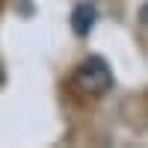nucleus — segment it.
Segmentation results:
<instances>
[{"label":"nucleus","mask_w":148,"mask_h":148,"mask_svg":"<svg viewBox=\"0 0 148 148\" xmlns=\"http://www.w3.org/2000/svg\"><path fill=\"white\" fill-rule=\"evenodd\" d=\"M110 86H113V71L101 56H89L74 71V89L86 98L104 95V92H110Z\"/></svg>","instance_id":"1"},{"label":"nucleus","mask_w":148,"mask_h":148,"mask_svg":"<svg viewBox=\"0 0 148 148\" xmlns=\"http://www.w3.org/2000/svg\"><path fill=\"white\" fill-rule=\"evenodd\" d=\"M95 18H98V12H95L92 3H77V9H74V15H71L74 33H77V36H86V33L95 27Z\"/></svg>","instance_id":"2"}]
</instances>
